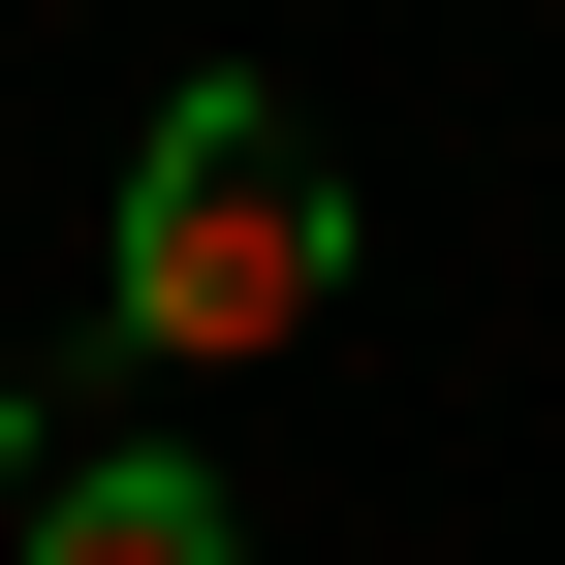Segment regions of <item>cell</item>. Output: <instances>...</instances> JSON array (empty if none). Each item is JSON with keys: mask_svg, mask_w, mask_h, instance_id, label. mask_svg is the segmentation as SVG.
<instances>
[{"mask_svg": "<svg viewBox=\"0 0 565 565\" xmlns=\"http://www.w3.org/2000/svg\"><path fill=\"white\" fill-rule=\"evenodd\" d=\"M315 315H345V158L252 63H189L158 158H126V345H158V377H252V345H315Z\"/></svg>", "mask_w": 565, "mask_h": 565, "instance_id": "obj_1", "label": "cell"}, {"mask_svg": "<svg viewBox=\"0 0 565 565\" xmlns=\"http://www.w3.org/2000/svg\"><path fill=\"white\" fill-rule=\"evenodd\" d=\"M32 565H252V503L189 440H95V471H32Z\"/></svg>", "mask_w": 565, "mask_h": 565, "instance_id": "obj_2", "label": "cell"}, {"mask_svg": "<svg viewBox=\"0 0 565 565\" xmlns=\"http://www.w3.org/2000/svg\"><path fill=\"white\" fill-rule=\"evenodd\" d=\"M0 503H32V408H0Z\"/></svg>", "mask_w": 565, "mask_h": 565, "instance_id": "obj_3", "label": "cell"}]
</instances>
